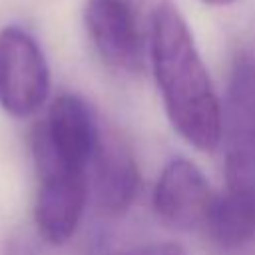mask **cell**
I'll use <instances>...</instances> for the list:
<instances>
[{"instance_id":"obj_1","label":"cell","mask_w":255,"mask_h":255,"mask_svg":"<svg viewBox=\"0 0 255 255\" xmlns=\"http://www.w3.org/2000/svg\"><path fill=\"white\" fill-rule=\"evenodd\" d=\"M147 46L173 129L193 147L213 151L221 139V106L191 30L171 0L161 2L153 12Z\"/></svg>"},{"instance_id":"obj_2","label":"cell","mask_w":255,"mask_h":255,"mask_svg":"<svg viewBox=\"0 0 255 255\" xmlns=\"http://www.w3.org/2000/svg\"><path fill=\"white\" fill-rule=\"evenodd\" d=\"M102 133L90 106L74 96H58L32 137V153L38 173L86 171L98 151Z\"/></svg>"},{"instance_id":"obj_3","label":"cell","mask_w":255,"mask_h":255,"mask_svg":"<svg viewBox=\"0 0 255 255\" xmlns=\"http://www.w3.org/2000/svg\"><path fill=\"white\" fill-rule=\"evenodd\" d=\"M153 8L141 0H88L84 26L100 58L112 68L137 72L143 66Z\"/></svg>"},{"instance_id":"obj_4","label":"cell","mask_w":255,"mask_h":255,"mask_svg":"<svg viewBox=\"0 0 255 255\" xmlns=\"http://www.w3.org/2000/svg\"><path fill=\"white\" fill-rule=\"evenodd\" d=\"M50 94V68L38 42L18 26L0 30V108L14 118L36 114Z\"/></svg>"},{"instance_id":"obj_5","label":"cell","mask_w":255,"mask_h":255,"mask_svg":"<svg viewBox=\"0 0 255 255\" xmlns=\"http://www.w3.org/2000/svg\"><path fill=\"white\" fill-rule=\"evenodd\" d=\"M213 197L199 167L183 157H175L163 167L155 183L153 209L169 227L189 231L205 225Z\"/></svg>"},{"instance_id":"obj_6","label":"cell","mask_w":255,"mask_h":255,"mask_svg":"<svg viewBox=\"0 0 255 255\" xmlns=\"http://www.w3.org/2000/svg\"><path fill=\"white\" fill-rule=\"evenodd\" d=\"M38 177L36 229L48 243L62 245L80 225L90 193V177L86 171H46L38 173Z\"/></svg>"},{"instance_id":"obj_7","label":"cell","mask_w":255,"mask_h":255,"mask_svg":"<svg viewBox=\"0 0 255 255\" xmlns=\"http://www.w3.org/2000/svg\"><path fill=\"white\" fill-rule=\"evenodd\" d=\"M139 185L137 165L128 147L112 137L102 135L92 159V193L98 207L108 215H122L133 201Z\"/></svg>"},{"instance_id":"obj_8","label":"cell","mask_w":255,"mask_h":255,"mask_svg":"<svg viewBox=\"0 0 255 255\" xmlns=\"http://www.w3.org/2000/svg\"><path fill=\"white\" fill-rule=\"evenodd\" d=\"M227 120L231 139L255 135V50L235 58L227 90Z\"/></svg>"},{"instance_id":"obj_9","label":"cell","mask_w":255,"mask_h":255,"mask_svg":"<svg viewBox=\"0 0 255 255\" xmlns=\"http://www.w3.org/2000/svg\"><path fill=\"white\" fill-rule=\"evenodd\" d=\"M211 239L227 251L245 247L255 237V215L229 193L215 195L205 219Z\"/></svg>"},{"instance_id":"obj_10","label":"cell","mask_w":255,"mask_h":255,"mask_svg":"<svg viewBox=\"0 0 255 255\" xmlns=\"http://www.w3.org/2000/svg\"><path fill=\"white\" fill-rule=\"evenodd\" d=\"M231 141L225 157V193L255 215V135Z\"/></svg>"},{"instance_id":"obj_11","label":"cell","mask_w":255,"mask_h":255,"mask_svg":"<svg viewBox=\"0 0 255 255\" xmlns=\"http://www.w3.org/2000/svg\"><path fill=\"white\" fill-rule=\"evenodd\" d=\"M116 255H187L185 249L173 241H159V243H147L133 249L120 251Z\"/></svg>"},{"instance_id":"obj_12","label":"cell","mask_w":255,"mask_h":255,"mask_svg":"<svg viewBox=\"0 0 255 255\" xmlns=\"http://www.w3.org/2000/svg\"><path fill=\"white\" fill-rule=\"evenodd\" d=\"M205 4H211V6H229L233 4L235 0H203Z\"/></svg>"}]
</instances>
